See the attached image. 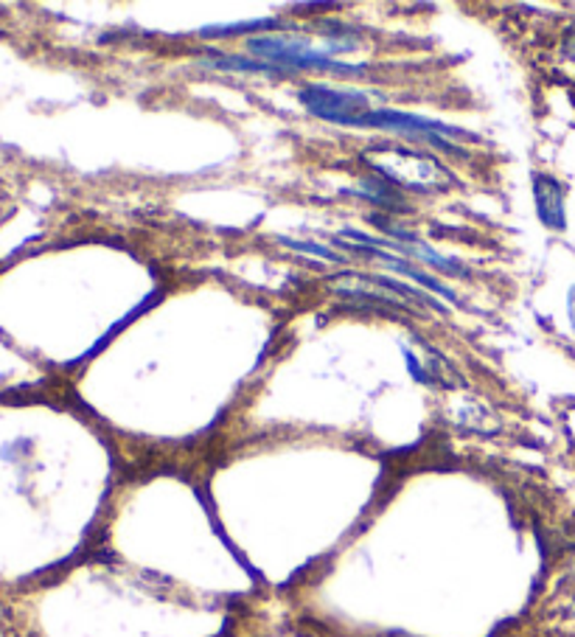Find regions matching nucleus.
I'll return each mask as SVG.
<instances>
[{"label": "nucleus", "mask_w": 575, "mask_h": 637, "mask_svg": "<svg viewBox=\"0 0 575 637\" xmlns=\"http://www.w3.org/2000/svg\"><path fill=\"white\" fill-rule=\"evenodd\" d=\"M362 161L371 163L376 175L385 177L387 183L396 186V189L416 191V194H435V191H444L449 186L447 169L433 155H424L419 150L380 143V146L362 152Z\"/></svg>", "instance_id": "nucleus-1"}, {"label": "nucleus", "mask_w": 575, "mask_h": 637, "mask_svg": "<svg viewBox=\"0 0 575 637\" xmlns=\"http://www.w3.org/2000/svg\"><path fill=\"white\" fill-rule=\"evenodd\" d=\"M301 104H306L311 116L340 124V127H357L359 118L371 113L366 93H357V90H334L325 88V85H309V88L301 90Z\"/></svg>", "instance_id": "nucleus-4"}, {"label": "nucleus", "mask_w": 575, "mask_h": 637, "mask_svg": "<svg viewBox=\"0 0 575 637\" xmlns=\"http://www.w3.org/2000/svg\"><path fill=\"white\" fill-rule=\"evenodd\" d=\"M203 65L219 71H242V74H267V76H290V71L281 68V65H272V62H256L244 60V56H228V54H214L210 60H203Z\"/></svg>", "instance_id": "nucleus-8"}, {"label": "nucleus", "mask_w": 575, "mask_h": 637, "mask_svg": "<svg viewBox=\"0 0 575 637\" xmlns=\"http://www.w3.org/2000/svg\"><path fill=\"white\" fill-rule=\"evenodd\" d=\"M357 127L393 129V132H401V136L410 138H424V141H433V138L444 136H463L458 127H447V124L433 122V118L401 113V110H371V113H366V116L359 118Z\"/></svg>", "instance_id": "nucleus-5"}, {"label": "nucleus", "mask_w": 575, "mask_h": 637, "mask_svg": "<svg viewBox=\"0 0 575 637\" xmlns=\"http://www.w3.org/2000/svg\"><path fill=\"white\" fill-rule=\"evenodd\" d=\"M534 200L541 222L553 231H564V225H567V219H564V186L550 175H536Z\"/></svg>", "instance_id": "nucleus-6"}, {"label": "nucleus", "mask_w": 575, "mask_h": 637, "mask_svg": "<svg viewBox=\"0 0 575 637\" xmlns=\"http://www.w3.org/2000/svg\"><path fill=\"white\" fill-rule=\"evenodd\" d=\"M405 359H407V366H410V371H413L416 382H430V377H426L424 368L419 366V359L413 357V352H405Z\"/></svg>", "instance_id": "nucleus-12"}, {"label": "nucleus", "mask_w": 575, "mask_h": 637, "mask_svg": "<svg viewBox=\"0 0 575 637\" xmlns=\"http://www.w3.org/2000/svg\"><path fill=\"white\" fill-rule=\"evenodd\" d=\"M270 26H278V21H247V23H230V26H208L203 28L200 35L228 37V35H237V31H253V28H270Z\"/></svg>", "instance_id": "nucleus-10"}, {"label": "nucleus", "mask_w": 575, "mask_h": 637, "mask_svg": "<svg viewBox=\"0 0 575 637\" xmlns=\"http://www.w3.org/2000/svg\"><path fill=\"white\" fill-rule=\"evenodd\" d=\"M281 242H284L286 247H292V251L311 253V256L329 258V262H334V265H343V262H345V258L340 256V253L329 251V247H323V244H318V242H298V239H281Z\"/></svg>", "instance_id": "nucleus-11"}, {"label": "nucleus", "mask_w": 575, "mask_h": 637, "mask_svg": "<svg viewBox=\"0 0 575 637\" xmlns=\"http://www.w3.org/2000/svg\"><path fill=\"white\" fill-rule=\"evenodd\" d=\"M253 54L261 56V62L281 65L290 74L295 71H334V74H362L366 65H348V62L332 60L325 51H315L304 37H253L247 40Z\"/></svg>", "instance_id": "nucleus-2"}, {"label": "nucleus", "mask_w": 575, "mask_h": 637, "mask_svg": "<svg viewBox=\"0 0 575 637\" xmlns=\"http://www.w3.org/2000/svg\"><path fill=\"white\" fill-rule=\"evenodd\" d=\"M337 244H343V247H348V251L359 253V256H373L380 258V262H385L387 267H393L396 272H401V276H410V279L421 281V284L426 286V290L438 292V295H447L449 301H455V292L449 290L447 284H440L438 279H433V276H426L424 270H419V267H413L410 262H405V258L393 256V253H385V251H376V247H359V244H345L343 239H337Z\"/></svg>", "instance_id": "nucleus-7"}, {"label": "nucleus", "mask_w": 575, "mask_h": 637, "mask_svg": "<svg viewBox=\"0 0 575 637\" xmlns=\"http://www.w3.org/2000/svg\"><path fill=\"white\" fill-rule=\"evenodd\" d=\"M371 222L376 225L380 231L391 233V237H396V239H373V237H368V233L354 231V228L343 231V237L354 239V244H359V247H376V251L387 247V251L401 253V256L419 258V262H424V265H433L435 270H444V272H449V276H467V270H463V267L455 265V262H449V258H444L440 253H435L433 247H430V244H424V239H419L416 233L405 231V228H399V225H391L387 219H382V217H371Z\"/></svg>", "instance_id": "nucleus-3"}, {"label": "nucleus", "mask_w": 575, "mask_h": 637, "mask_svg": "<svg viewBox=\"0 0 575 637\" xmlns=\"http://www.w3.org/2000/svg\"><path fill=\"white\" fill-rule=\"evenodd\" d=\"M567 304H570V320H573V326H575V286H573V290H570V301H567Z\"/></svg>", "instance_id": "nucleus-13"}, {"label": "nucleus", "mask_w": 575, "mask_h": 637, "mask_svg": "<svg viewBox=\"0 0 575 637\" xmlns=\"http://www.w3.org/2000/svg\"><path fill=\"white\" fill-rule=\"evenodd\" d=\"M359 198L371 200V203H380L382 208H396V211L407 208L405 200H401L399 194H393V189L380 186L376 180H366V183H362V194H359Z\"/></svg>", "instance_id": "nucleus-9"}]
</instances>
